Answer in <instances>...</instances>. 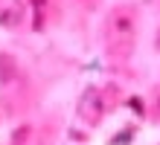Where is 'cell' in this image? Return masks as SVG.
<instances>
[{"label":"cell","mask_w":160,"mask_h":145,"mask_svg":"<svg viewBox=\"0 0 160 145\" xmlns=\"http://www.w3.org/2000/svg\"><path fill=\"white\" fill-rule=\"evenodd\" d=\"M102 110H105V104H102V93L99 90H84L82 96V102H79V113H82V119L88 122V125H96L102 119Z\"/></svg>","instance_id":"1"}]
</instances>
